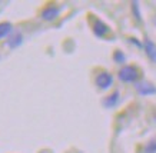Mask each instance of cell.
I'll list each match as a JSON object with an SVG mask.
<instances>
[{
	"instance_id": "cell-1",
	"label": "cell",
	"mask_w": 156,
	"mask_h": 153,
	"mask_svg": "<svg viewBox=\"0 0 156 153\" xmlns=\"http://www.w3.org/2000/svg\"><path fill=\"white\" fill-rule=\"evenodd\" d=\"M139 77V70L135 66H125L119 72V79L125 83H133Z\"/></svg>"
},
{
	"instance_id": "cell-2",
	"label": "cell",
	"mask_w": 156,
	"mask_h": 153,
	"mask_svg": "<svg viewBox=\"0 0 156 153\" xmlns=\"http://www.w3.org/2000/svg\"><path fill=\"white\" fill-rule=\"evenodd\" d=\"M112 83H113V77H112V75H109L108 72H102L96 76V86L99 89H103V90L109 89L112 86Z\"/></svg>"
},
{
	"instance_id": "cell-3",
	"label": "cell",
	"mask_w": 156,
	"mask_h": 153,
	"mask_svg": "<svg viewBox=\"0 0 156 153\" xmlns=\"http://www.w3.org/2000/svg\"><path fill=\"white\" fill-rule=\"evenodd\" d=\"M135 87H136L137 93L142 96H149L156 93V87L153 85H151V83H137Z\"/></svg>"
},
{
	"instance_id": "cell-4",
	"label": "cell",
	"mask_w": 156,
	"mask_h": 153,
	"mask_svg": "<svg viewBox=\"0 0 156 153\" xmlns=\"http://www.w3.org/2000/svg\"><path fill=\"white\" fill-rule=\"evenodd\" d=\"M59 12H60V9L56 7V6H48L42 12V17L44 20H48V22H52V20H55L59 16Z\"/></svg>"
},
{
	"instance_id": "cell-5",
	"label": "cell",
	"mask_w": 156,
	"mask_h": 153,
	"mask_svg": "<svg viewBox=\"0 0 156 153\" xmlns=\"http://www.w3.org/2000/svg\"><path fill=\"white\" fill-rule=\"evenodd\" d=\"M145 50H146L147 57L151 59L153 63H156V44L149 39L145 40Z\"/></svg>"
},
{
	"instance_id": "cell-6",
	"label": "cell",
	"mask_w": 156,
	"mask_h": 153,
	"mask_svg": "<svg viewBox=\"0 0 156 153\" xmlns=\"http://www.w3.org/2000/svg\"><path fill=\"white\" fill-rule=\"evenodd\" d=\"M93 32H95V34L98 37H103L105 34L109 32V27L102 22V20H96L95 26H93Z\"/></svg>"
},
{
	"instance_id": "cell-7",
	"label": "cell",
	"mask_w": 156,
	"mask_h": 153,
	"mask_svg": "<svg viewBox=\"0 0 156 153\" xmlns=\"http://www.w3.org/2000/svg\"><path fill=\"white\" fill-rule=\"evenodd\" d=\"M119 102V92H115V93H112L110 96H108L106 99L103 100V105L106 106V107H113V106L118 105Z\"/></svg>"
},
{
	"instance_id": "cell-8",
	"label": "cell",
	"mask_w": 156,
	"mask_h": 153,
	"mask_svg": "<svg viewBox=\"0 0 156 153\" xmlns=\"http://www.w3.org/2000/svg\"><path fill=\"white\" fill-rule=\"evenodd\" d=\"M22 42H23V36L20 33H16L14 36H12V37L9 39V42H7V46L12 49L14 47H19L20 44H22Z\"/></svg>"
},
{
	"instance_id": "cell-9",
	"label": "cell",
	"mask_w": 156,
	"mask_h": 153,
	"mask_svg": "<svg viewBox=\"0 0 156 153\" xmlns=\"http://www.w3.org/2000/svg\"><path fill=\"white\" fill-rule=\"evenodd\" d=\"M12 30H13V26L7 22H3V23H0V39L6 37L7 34L12 33Z\"/></svg>"
},
{
	"instance_id": "cell-10",
	"label": "cell",
	"mask_w": 156,
	"mask_h": 153,
	"mask_svg": "<svg viewBox=\"0 0 156 153\" xmlns=\"http://www.w3.org/2000/svg\"><path fill=\"white\" fill-rule=\"evenodd\" d=\"M145 152L146 153H156V139L147 143V146L145 148Z\"/></svg>"
},
{
	"instance_id": "cell-11",
	"label": "cell",
	"mask_w": 156,
	"mask_h": 153,
	"mask_svg": "<svg viewBox=\"0 0 156 153\" xmlns=\"http://www.w3.org/2000/svg\"><path fill=\"white\" fill-rule=\"evenodd\" d=\"M115 59H116L118 62H125V56H123L120 52H118L116 54H115Z\"/></svg>"
}]
</instances>
